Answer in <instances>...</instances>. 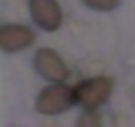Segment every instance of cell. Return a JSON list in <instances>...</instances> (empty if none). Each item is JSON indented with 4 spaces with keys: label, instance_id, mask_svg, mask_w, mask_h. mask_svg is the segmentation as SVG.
Returning <instances> with one entry per match:
<instances>
[{
    "label": "cell",
    "instance_id": "obj_1",
    "mask_svg": "<svg viewBox=\"0 0 135 127\" xmlns=\"http://www.w3.org/2000/svg\"><path fill=\"white\" fill-rule=\"evenodd\" d=\"M111 93V80L109 77H91V80L84 81L76 87L74 97L80 105H84L85 109H97L99 105L107 101Z\"/></svg>",
    "mask_w": 135,
    "mask_h": 127
},
{
    "label": "cell",
    "instance_id": "obj_3",
    "mask_svg": "<svg viewBox=\"0 0 135 127\" xmlns=\"http://www.w3.org/2000/svg\"><path fill=\"white\" fill-rule=\"evenodd\" d=\"M30 14L44 30H58L62 24V10L56 0H30Z\"/></svg>",
    "mask_w": 135,
    "mask_h": 127
},
{
    "label": "cell",
    "instance_id": "obj_6",
    "mask_svg": "<svg viewBox=\"0 0 135 127\" xmlns=\"http://www.w3.org/2000/svg\"><path fill=\"white\" fill-rule=\"evenodd\" d=\"M85 4L93 10H101V12H107V10H113L117 8L119 0H84Z\"/></svg>",
    "mask_w": 135,
    "mask_h": 127
},
{
    "label": "cell",
    "instance_id": "obj_2",
    "mask_svg": "<svg viewBox=\"0 0 135 127\" xmlns=\"http://www.w3.org/2000/svg\"><path fill=\"white\" fill-rule=\"evenodd\" d=\"M74 101H76L74 89L68 87V85H62L58 81L56 85H50L40 93L38 101H36V109L44 115H58L62 111H66Z\"/></svg>",
    "mask_w": 135,
    "mask_h": 127
},
{
    "label": "cell",
    "instance_id": "obj_4",
    "mask_svg": "<svg viewBox=\"0 0 135 127\" xmlns=\"http://www.w3.org/2000/svg\"><path fill=\"white\" fill-rule=\"evenodd\" d=\"M36 70L42 77L50 81H64L68 77L66 64L54 50H40L36 54Z\"/></svg>",
    "mask_w": 135,
    "mask_h": 127
},
{
    "label": "cell",
    "instance_id": "obj_5",
    "mask_svg": "<svg viewBox=\"0 0 135 127\" xmlns=\"http://www.w3.org/2000/svg\"><path fill=\"white\" fill-rule=\"evenodd\" d=\"M34 42V34L26 26L8 24L0 28V50L4 52H18L28 48Z\"/></svg>",
    "mask_w": 135,
    "mask_h": 127
}]
</instances>
